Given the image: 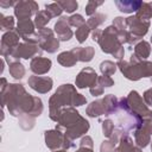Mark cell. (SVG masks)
Listing matches in <instances>:
<instances>
[{
	"mask_svg": "<svg viewBox=\"0 0 152 152\" xmlns=\"http://www.w3.org/2000/svg\"><path fill=\"white\" fill-rule=\"evenodd\" d=\"M1 106L7 107L10 114L15 118L24 115L37 118L43 113V101L38 96H32L26 91L20 83H7L5 77H1Z\"/></svg>",
	"mask_w": 152,
	"mask_h": 152,
	"instance_id": "1",
	"label": "cell"
},
{
	"mask_svg": "<svg viewBox=\"0 0 152 152\" xmlns=\"http://www.w3.org/2000/svg\"><path fill=\"white\" fill-rule=\"evenodd\" d=\"M87 103V99L76 91L75 86L66 83L57 88L49 100V116L51 120H58L61 110L64 107H78Z\"/></svg>",
	"mask_w": 152,
	"mask_h": 152,
	"instance_id": "2",
	"label": "cell"
},
{
	"mask_svg": "<svg viewBox=\"0 0 152 152\" xmlns=\"http://www.w3.org/2000/svg\"><path fill=\"white\" fill-rule=\"evenodd\" d=\"M89 127V121L83 118L74 107H64L61 110L56 125V129L62 131L72 140L83 137L88 132Z\"/></svg>",
	"mask_w": 152,
	"mask_h": 152,
	"instance_id": "3",
	"label": "cell"
},
{
	"mask_svg": "<svg viewBox=\"0 0 152 152\" xmlns=\"http://www.w3.org/2000/svg\"><path fill=\"white\" fill-rule=\"evenodd\" d=\"M116 66L121 74L129 81H138L142 77L152 76V62L141 61L134 53L131 55L129 61H118Z\"/></svg>",
	"mask_w": 152,
	"mask_h": 152,
	"instance_id": "4",
	"label": "cell"
},
{
	"mask_svg": "<svg viewBox=\"0 0 152 152\" xmlns=\"http://www.w3.org/2000/svg\"><path fill=\"white\" fill-rule=\"evenodd\" d=\"M116 116V128H119L124 134L128 135L132 131L138 129L142 125V119L135 114L128 106L126 97L119 99V104L113 114Z\"/></svg>",
	"mask_w": 152,
	"mask_h": 152,
	"instance_id": "5",
	"label": "cell"
},
{
	"mask_svg": "<svg viewBox=\"0 0 152 152\" xmlns=\"http://www.w3.org/2000/svg\"><path fill=\"white\" fill-rule=\"evenodd\" d=\"M97 43H99L102 52L112 55L118 61H121L124 58V55H125L124 45L121 44V42L119 39L118 30L113 25H109L104 30H102L101 37L99 38Z\"/></svg>",
	"mask_w": 152,
	"mask_h": 152,
	"instance_id": "6",
	"label": "cell"
},
{
	"mask_svg": "<svg viewBox=\"0 0 152 152\" xmlns=\"http://www.w3.org/2000/svg\"><path fill=\"white\" fill-rule=\"evenodd\" d=\"M43 50L40 49V46L38 44H30V43H20L18 45V48L12 52L11 56L6 57V62L8 64H11L12 62L14 61H18L20 58H24V59H28V58H34V57H42Z\"/></svg>",
	"mask_w": 152,
	"mask_h": 152,
	"instance_id": "7",
	"label": "cell"
},
{
	"mask_svg": "<svg viewBox=\"0 0 152 152\" xmlns=\"http://www.w3.org/2000/svg\"><path fill=\"white\" fill-rule=\"evenodd\" d=\"M126 100L129 108L142 120H152V110L147 107V104L137 90H131L129 94L126 96Z\"/></svg>",
	"mask_w": 152,
	"mask_h": 152,
	"instance_id": "8",
	"label": "cell"
},
{
	"mask_svg": "<svg viewBox=\"0 0 152 152\" xmlns=\"http://www.w3.org/2000/svg\"><path fill=\"white\" fill-rule=\"evenodd\" d=\"M39 36V46L43 51H46L49 53H55L59 49V39L55 36L53 30L45 27L42 30H38Z\"/></svg>",
	"mask_w": 152,
	"mask_h": 152,
	"instance_id": "9",
	"label": "cell"
},
{
	"mask_svg": "<svg viewBox=\"0 0 152 152\" xmlns=\"http://www.w3.org/2000/svg\"><path fill=\"white\" fill-rule=\"evenodd\" d=\"M38 4L33 0H21L17 1V5L14 6V15L18 18V20L30 19L32 15H36L39 11Z\"/></svg>",
	"mask_w": 152,
	"mask_h": 152,
	"instance_id": "10",
	"label": "cell"
},
{
	"mask_svg": "<svg viewBox=\"0 0 152 152\" xmlns=\"http://www.w3.org/2000/svg\"><path fill=\"white\" fill-rule=\"evenodd\" d=\"M20 36L14 31H10V32H5L1 37V56L2 57H8L12 55V52L18 48Z\"/></svg>",
	"mask_w": 152,
	"mask_h": 152,
	"instance_id": "11",
	"label": "cell"
},
{
	"mask_svg": "<svg viewBox=\"0 0 152 152\" xmlns=\"http://www.w3.org/2000/svg\"><path fill=\"white\" fill-rule=\"evenodd\" d=\"M97 77H99L93 68L86 66L77 74L75 78V86L76 88H80V89L90 88L97 82Z\"/></svg>",
	"mask_w": 152,
	"mask_h": 152,
	"instance_id": "12",
	"label": "cell"
},
{
	"mask_svg": "<svg viewBox=\"0 0 152 152\" xmlns=\"http://www.w3.org/2000/svg\"><path fill=\"white\" fill-rule=\"evenodd\" d=\"M45 138V145L51 151L63 150L64 142H65V134L59 129H49L44 132Z\"/></svg>",
	"mask_w": 152,
	"mask_h": 152,
	"instance_id": "13",
	"label": "cell"
},
{
	"mask_svg": "<svg viewBox=\"0 0 152 152\" xmlns=\"http://www.w3.org/2000/svg\"><path fill=\"white\" fill-rule=\"evenodd\" d=\"M126 25H127L128 31L132 34L142 39V37L147 33L150 28V20H141L137 18L135 15H131L126 18Z\"/></svg>",
	"mask_w": 152,
	"mask_h": 152,
	"instance_id": "14",
	"label": "cell"
},
{
	"mask_svg": "<svg viewBox=\"0 0 152 152\" xmlns=\"http://www.w3.org/2000/svg\"><path fill=\"white\" fill-rule=\"evenodd\" d=\"M27 84L30 86L31 89L39 94H46L52 89L53 82L52 78L49 76H30L27 80Z\"/></svg>",
	"mask_w": 152,
	"mask_h": 152,
	"instance_id": "15",
	"label": "cell"
},
{
	"mask_svg": "<svg viewBox=\"0 0 152 152\" xmlns=\"http://www.w3.org/2000/svg\"><path fill=\"white\" fill-rule=\"evenodd\" d=\"M53 32L57 34V38L61 42L70 40L72 34H74V32L70 28V25H69V21H68L66 17H61L56 21V24L53 26Z\"/></svg>",
	"mask_w": 152,
	"mask_h": 152,
	"instance_id": "16",
	"label": "cell"
},
{
	"mask_svg": "<svg viewBox=\"0 0 152 152\" xmlns=\"http://www.w3.org/2000/svg\"><path fill=\"white\" fill-rule=\"evenodd\" d=\"M52 62L50 58L45 57H34L30 62V70L34 75H44L48 74L51 69Z\"/></svg>",
	"mask_w": 152,
	"mask_h": 152,
	"instance_id": "17",
	"label": "cell"
},
{
	"mask_svg": "<svg viewBox=\"0 0 152 152\" xmlns=\"http://www.w3.org/2000/svg\"><path fill=\"white\" fill-rule=\"evenodd\" d=\"M115 5L118 10L122 13H133L138 12V10L141 7L142 1L140 0H116Z\"/></svg>",
	"mask_w": 152,
	"mask_h": 152,
	"instance_id": "18",
	"label": "cell"
},
{
	"mask_svg": "<svg viewBox=\"0 0 152 152\" xmlns=\"http://www.w3.org/2000/svg\"><path fill=\"white\" fill-rule=\"evenodd\" d=\"M86 114L89 118H99L101 115L106 114V107H104V101L103 99L95 100L88 104L86 108Z\"/></svg>",
	"mask_w": 152,
	"mask_h": 152,
	"instance_id": "19",
	"label": "cell"
},
{
	"mask_svg": "<svg viewBox=\"0 0 152 152\" xmlns=\"http://www.w3.org/2000/svg\"><path fill=\"white\" fill-rule=\"evenodd\" d=\"M134 142H135V146L140 148L146 147L151 142V133L146 128L140 126L138 129L134 131Z\"/></svg>",
	"mask_w": 152,
	"mask_h": 152,
	"instance_id": "20",
	"label": "cell"
},
{
	"mask_svg": "<svg viewBox=\"0 0 152 152\" xmlns=\"http://www.w3.org/2000/svg\"><path fill=\"white\" fill-rule=\"evenodd\" d=\"M34 28H36V25L31 19H24V20H18L15 32L20 36V38H23V37L36 33Z\"/></svg>",
	"mask_w": 152,
	"mask_h": 152,
	"instance_id": "21",
	"label": "cell"
},
{
	"mask_svg": "<svg viewBox=\"0 0 152 152\" xmlns=\"http://www.w3.org/2000/svg\"><path fill=\"white\" fill-rule=\"evenodd\" d=\"M71 51L74 52L78 62H90L95 55V50L93 46H86V48L78 46L71 49Z\"/></svg>",
	"mask_w": 152,
	"mask_h": 152,
	"instance_id": "22",
	"label": "cell"
},
{
	"mask_svg": "<svg viewBox=\"0 0 152 152\" xmlns=\"http://www.w3.org/2000/svg\"><path fill=\"white\" fill-rule=\"evenodd\" d=\"M57 62L64 66V68H71L74 66L78 61L76 58V56L74 55V52L70 50V51H63L61 52L58 56H57Z\"/></svg>",
	"mask_w": 152,
	"mask_h": 152,
	"instance_id": "23",
	"label": "cell"
},
{
	"mask_svg": "<svg viewBox=\"0 0 152 152\" xmlns=\"http://www.w3.org/2000/svg\"><path fill=\"white\" fill-rule=\"evenodd\" d=\"M151 53V44L146 40H140L138 44L134 45V55L140 58L141 61H146V58Z\"/></svg>",
	"mask_w": 152,
	"mask_h": 152,
	"instance_id": "24",
	"label": "cell"
},
{
	"mask_svg": "<svg viewBox=\"0 0 152 152\" xmlns=\"http://www.w3.org/2000/svg\"><path fill=\"white\" fill-rule=\"evenodd\" d=\"M8 71L14 80H21L26 74L25 66L19 61H14L11 64H8Z\"/></svg>",
	"mask_w": 152,
	"mask_h": 152,
	"instance_id": "25",
	"label": "cell"
},
{
	"mask_svg": "<svg viewBox=\"0 0 152 152\" xmlns=\"http://www.w3.org/2000/svg\"><path fill=\"white\" fill-rule=\"evenodd\" d=\"M51 15L44 10V11H39L36 15H34V20H33V23H34V25H36V28H38V30H42V28H45L46 27V25H48V23L51 20Z\"/></svg>",
	"mask_w": 152,
	"mask_h": 152,
	"instance_id": "26",
	"label": "cell"
},
{
	"mask_svg": "<svg viewBox=\"0 0 152 152\" xmlns=\"http://www.w3.org/2000/svg\"><path fill=\"white\" fill-rule=\"evenodd\" d=\"M133 148H134V144L132 138L129 135H122L115 148V152H132Z\"/></svg>",
	"mask_w": 152,
	"mask_h": 152,
	"instance_id": "27",
	"label": "cell"
},
{
	"mask_svg": "<svg viewBox=\"0 0 152 152\" xmlns=\"http://www.w3.org/2000/svg\"><path fill=\"white\" fill-rule=\"evenodd\" d=\"M106 18H107V15L103 13H95L94 15L89 17V19L87 20V25L90 28V31L91 30L95 31V30H97V27L100 25H102L106 21Z\"/></svg>",
	"mask_w": 152,
	"mask_h": 152,
	"instance_id": "28",
	"label": "cell"
},
{
	"mask_svg": "<svg viewBox=\"0 0 152 152\" xmlns=\"http://www.w3.org/2000/svg\"><path fill=\"white\" fill-rule=\"evenodd\" d=\"M135 17L141 20H148L152 18V2H142L141 7L135 13Z\"/></svg>",
	"mask_w": 152,
	"mask_h": 152,
	"instance_id": "29",
	"label": "cell"
},
{
	"mask_svg": "<svg viewBox=\"0 0 152 152\" xmlns=\"http://www.w3.org/2000/svg\"><path fill=\"white\" fill-rule=\"evenodd\" d=\"M0 27L2 31H6V32H10V31H14V18L12 15H4V14H0Z\"/></svg>",
	"mask_w": 152,
	"mask_h": 152,
	"instance_id": "30",
	"label": "cell"
},
{
	"mask_svg": "<svg viewBox=\"0 0 152 152\" xmlns=\"http://www.w3.org/2000/svg\"><path fill=\"white\" fill-rule=\"evenodd\" d=\"M116 64L112 61H103L100 63V71L102 75H107V76H110L113 74H115L116 71Z\"/></svg>",
	"mask_w": 152,
	"mask_h": 152,
	"instance_id": "31",
	"label": "cell"
},
{
	"mask_svg": "<svg viewBox=\"0 0 152 152\" xmlns=\"http://www.w3.org/2000/svg\"><path fill=\"white\" fill-rule=\"evenodd\" d=\"M89 33H90V28L88 27V25H87V23H86L84 25H82L81 27H78V28L76 30V32H75V36H76L77 42H78L80 44L84 43L86 39L88 38Z\"/></svg>",
	"mask_w": 152,
	"mask_h": 152,
	"instance_id": "32",
	"label": "cell"
},
{
	"mask_svg": "<svg viewBox=\"0 0 152 152\" xmlns=\"http://www.w3.org/2000/svg\"><path fill=\"white\" fill-rule=\"evenodd\" d=\"M57 2L63 8V11H65L66 13H72L78 7L77 1H75V0H62V1H57Z\"/></svg>",
	"mask_w": 152,
	"mask_h": 152,
	"instance_id": "33",
	"label": "cell"
},
{
	"mask_svg": "<svg viewBox=\"0 0 152 152\" xmlns=\"http://www.w3.org/2000/svg\"><path fill=\"white\" fill-rule=\"evenodd\" d=\"M114 129H115V125L112 119H106L102 121V133L106 138H110Z\"/></svg>",
	"mask_w": 152,
	"mask_h": 152,
	"instance_id": "34",
	"label": "cell"
},
{
	"mask_svg": "<svg viewBox=\"0 0 152 152\" xmlns=\"http://www.w3.org/2000/svg\"><path fill=\"white\" fill-rule=\"evenodd\" d=\"M45 11L53 18V17H59L63 12V8L58 5V2H52V4L45 5Z\"/></svg>",
	"mask_w": 152,
	"mask_h": 152,
	"instance_id": "35",
	"label": "cell"
},
{
	"mask_svg": "<svg viewBox=\"0 0 152 152\" xmlns=\"http://www.w3.org/2000/svg\"><path fill=\"white\" fill-rule=\"evenodd\" d=\"M68 21H69V25H70V26L76 27V28H78V27H81L82 25L86 24L84 18H83L81 14H72V15H70V17L68 18Z\"/></svg>",
	"mask_w": 152,
	"mask_h": 152,
	"instance_id": "36",
	"label": "cell"
},
{
	"mask_svg": "<svg viewBox=\"0 0 152 152\" xmlns=\"http://www.w3.org/2000/svg\"><path fill=\"white\" fill-rule=\"evenodd\" d=\"M116 146H118V144H115L110 139L103 140L100 145V152H115Z\"/></svg>",
	"mask_w": 152,
	"mask_h": 152,
	"instance_id": "37",
	"label": "cell"
},
{
	"mask_svg": "<svg viewBox=\"0 0 152 152\" xmlns=\"http://www.w3.org/2000/svg\"><path fill=\"white\" fill-rule=\"evenodd\" d=\"M103 4V1H94V0H90V1H88V4H87V6H86V14L87 15H89V17H91V15H94L96 12V8L99 7V6H101Z\"/></svg>",
	"mask_w": 152,
	"mask_h": 152,
	"instance_id": "38",
	"label": "cell"
},
{
	"mask_svg": "<svg viewBox=\"0 0 152 152\" xmlns=\"http://www.w3.org/2000/svg\"><path fill=\"white\" fill-rule=\"evenodd\" d=\"M119 32H125V31H128L127 28V25H126V19L122 18V17H116L114 18L113 20V24H112Z\"/></svg>",
	"mask_w": 152,
	"mask_h": 152,
	"instance_id": "39",
	"label": "cell"
},
{
	"mask_svg": "<svg viewBox=\"0 0 152 152\" xmlns=\"http://www.w3.org/2000/svg\"><path fill=\"white\" fill-rule=\"evenodd\" d=\"M97 83L102 87V88H109L112 86H114V80L110 76L107 75H101L97 77Z\"/></svg>",
	"mask_w": 152,
	"mask_h": 152,
	"instance_id": "40",
	"label": "cell"
},
{
	"mask_svg": "<svg viewBox=\"0 0 152 152\" xmlns=\"http://www.w3.org/2000/svg\"><path fill=\"white\" fill-rule=\"evenodd\" d=\"M80 147H90V148H93L94 147V141H93L91 137H89V135L82 137V139L80 141Z\"/></svg>",
	"mask_w": 152,
	"mask_h": 152,
	"instance_id": "41",
	"label": "cell"
},
{
	"mask_svg": "<svg viewBox=\"0 0 152 152\" xmlns=\"http://www.w3.org/2000/svg\"><path fill=\"white\" fill-rule=\"evenodd\" d=\"M89 90H90V94H91L93 96H100V95L103 94V88H102L97 82H96L93 87H90Z\"/></svg>",
	"mask_w": 152,
	"mask_h": 152,
	"instance_id": "42",
	"label": "cell"
},
{
	"mask_svg": "<svg viewBox=\"0 0 152 152\" xmlns=\"http://www.w3.org/2000/svg\"><path fill=\"white\" fill-rule=\"evenodd\" d=\"M142 99L147 106H152V88L145 90V93L142 94Z\"/></svg>",
	"mask_w": 152,
	"mask_h": 152,
	"instance_id": "43",
	"label": "cell"
},
{
	"mask_svg": "<svg viewBox=\"0 0 152 152\" xmlns=\"http://www.w3.org/2000/svg\"><path fill=\"white\" fill-rule=\"evenodd\" d=\"M141 126H142L144 128H146V129L151 133V135H152V120H144Z\"/></svg>",
	"mask_w": 152,
	"mask_h": 152,
	"instance_id": "44",
	"label": "cell"
},
{
	"mask_svg": "<svg viewBox=\"0 0 152 152\" xmlns=\"http://www.w3.org/2000/svg\"><path fill=\"white\" fill-rule=\"evenodd\" d=\"M101 33H102V30H100V28L93 31V33H91V38H93V40H94V42H97L99 38L101 37Z\"/></svg>",
	"mask_w": 152,
	"mask_h": 152,
	"instance_id": "45",
	"label": "cell"
},
{
	"mask_svg": "<svg viewBox=\"0 0 152 152\" xmlns=\"http://www.w3.org/2000/svg\"><path fill=\"white\" fill-rule=\"evenodd\" d=\"M15 5H17L15 1H1V2H0V6L4 7V8H7V7H10V6H15Z\"/></svg>",
	"mask_w": 152,
	"mask_h": 152,
	"instance_id": "46",
	"label": "cell"
},
{
	"mask_svg": "<svg viewBox=\"0 0 152 152\" xmlns=\"http://www.w3.org/2000/svg\"><path fill=\"white\" fill-rule=\"evenodd\" d=\"M76 152H94V150L90 147H80Z\"/></svg>",
	"mask_w": 152,
	"mask_h": 152,
	"instance_id": "47",
	"label": "cell"
},
{
	"mask_svg": "<svg viewBox=\"0 0 152 152\" xmlns=\"http://www.w3.org/2000/svg\"><path fill=\"white\" fill-rule=\"evenodd\" d=\"M53 152H66V150H57V151H53Z\"/></svg>",
	"mask_w": 152,
	"mask_h": 152,
	"instance_id": "48",
	"label": "cell"
},
{
	"mask_svg": "<svg viewBox=\"0 0 152 152\" xmlns=\"http://www.w3.org/2000/svg\"><path fill=\"white\" fill-rule=\"evenodd\" d=\"M151 151H152V142H151Z\"/></svg>",
	"mask_w": 152,
	"mask_h": 152,
	"instance_id": "49",
	"label": "cell"
},
{
	"mask_svg": "<svg viewBox=\"0 0 152 152\" xmlns=\"http://www.w3.org/2000/svg\"><path fill=\"white\" fill-rule=\"evenodd\" d=\"M151 43H152V36H151Z\"/></svg>",
	"mask_w": 152,
	"mask_h": 152,
	"instance_id": "50",
	"label": "cell"
}]
</instances>
